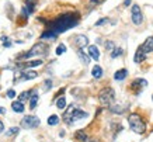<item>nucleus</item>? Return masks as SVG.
<instances>
[{
  "mask_svg": "<svg viewBox=\"0 0 153 142\" xmlns=\"http://www.w3.org/2000/svg\"><path fill=\"white\" fill-rule=\"evenodd\" d=\"M74 137H76V139H79L80 142H84V141H87V135L84 134V131H77V132H76V135H74Z\"/></svg>",
  "mask_w": 153,
  "mask_h": 142,
  "instance_id": "b1692460",
  "label": "nucleus"
},
{
  "mask_svg": "<svg viewBox=\"0 0 153 142\" xmlns=\"http://www.w3.org/2000/svg\"><path fill=\"white\" fill-rule=\"evenodd\" d=\"M6 111H4V108H3V107H0V114H4Z\"/></svg>",
  "mask_w": 153,
  "mask_h": 142,
  "instance_id": "72a5a7b5",
  "label": "nucleus"
},
{
  "mask_svg": "<svg viewBox=\"0 0 153 142\" xmlns=\"http://www.w3.org/2000/svg\"><path fill=\"white\" fill-rule=\"evenodd\" d=\"M131 13H132V16H131L132 23H134L135 25H140V24H142V21H143V16H142V13H140L139 6H138V4H134V6H132Z\"/></svg>",
  "mask_w": 153,
  "mask_h": 142,
  "instance_id": "0eeeda50",
  "label": "nucleus"
},
{
  "mask_svg": "<svg viewBox=\"0 0 153 142\" xmlns=\"http://www.w3.org/2000/svg\"><path fill=\"white\" fill-rule=\"evenodd\" d=\"M21 76H23L21 80H33V79H35L38 76V73L37 72H24Z\"/></svg>",
  "mask_w": 153,
  "mask_h": 142,
  "instance_id": "dca6fc26",
  "label": "nucleus"
},
{
  "mask_svg": "<svg viewBox=\"0 0 153 142\" xmlns=\"http://www.w3.org/2000/svg\"><path fill=\"white\" fill-rule=\"evenodd\" d=\"M88 56L94 61H98L100 59V51L96 45H90L88 46Z\"/></svg>",
  "mask_w": 153,
  "mask_h": 142,
  "instance_id": "9b49d317",
  "label": "nucleus"
},
{
  "mask_svg": "<svg viewBox=\"0 0 153 142\" xmlns=\"http://www.w3.org/2000/svg\"><path fill=\"white\" fill-rule=\"evenodd\" d=\"M114 48H115V45H114V42H112V41H107L105 42V49L112 51Z\"/></svg>",
  "mask_w": 153,
  "mask_h": 142,
  "instance_id": "cd10ccee",
  "label": "nucleus"
},
{
  "mask_svg": "<svg viewBox=\"0 0 153 142\" xmlns=\"http://www.w3.org/2000/svg\"><path fill=\"white\" fill-rule=\"evenodd\" d=\"M87 113L83 110H79L76 105H70L69 110L66 111L65 114H63V120H65L68 124H72V123H76V121H79V120L82 118H86L87 117Z\"/></svg>",
  "mask_w": 153,
  "mask_h": 142,
  "instance_id": "7ed1b4c3",
  "label": "nucleus"
},
{
  "mask_svg": "<svg viewBox=\"0 0 153 142\" xmlns=\"http://www.w3.org/2000/svg\"><path fill=\"white\" fill-rule=\"evenodd\" d=\"M37 103H38V94L34 92L33 94H31V97H30V108L34 110V108L37 107Z\"/></svg>",
  "mask_w": 153,
  "mask_h": 142,
  "instance_id": "a211bd4d",
  "label": "nucleus"
},
{
  "mask_svg": "<svg viewBox=\"0 0 153 142\" xmlns=\"http://www.w3.org/2000/svg\"><path fill=\"white\" fill-rule=\"evenodd\" d=\"M102 1H104V0H91L93 4H100V3H102Z\"/></svg>",
  "mask_w": 153,
  "mask_h": 142,
  "instance_id": "2f4dec72",
  "label": "nucleus"
},
{
  "mask_svg": "<svg viewBox=\"0 0 153 142\" xmlns=\"http://www.w3.org/2000/svg\"><path fill=\"white\" fill-rule=\"evenodd\" d=\"M98 100H100V103L102 105L110 107L114 103V100H115V92H114V89H111V87L102 89L101 92H100V94H98Z\"/></svg>",
  "mask_w": 153,
  "mask_h": 142,
  "instance_id": "39448f33",
  "label": "nucleus"
},
{
  "mask_svg": "<svg viewBox=\"0 0 153 142\" xmlns=\"http://www.w3.org/2000/svg\"><path fill=\"white\" fill-rule=\"evenodd\" d=\"M111 111L114 114H124V113H125V107H122V105H120V104L111 105Z\"/></svg>",
  "mask_w": 153,
  "mask_h": 142,
  "instance_id": "6ab92c4d",
  "label": "nucleus"
},
{
  "mask_svg": "<svg viewBox=\"0 0 153 142\" xmlns=\"http://www.w3.org/2000/svg\"><path fill=\"white\" fill-rule=\"evenodd\" d=\"M140 49L143 51L145 54H149V52H153V37L146 38V41L142 44Z\"/></svg>",
  "mask_w": 153,
  "mask_h": 142,
  "instance_id": "9d476101",
  "label": "nucleus"
},
{
  "mask_svg": "<svg viewBox=\"0 0 153 142\" xmlns=\"http://www.w3.org/2000/svg\"><path fill=\"white\" fill-rule=\"evenodd\" d=\"M77 55H79V58L82 59V62H83L84 65H87L88 62H90V56L86 55L83 51H82V48H79V52H77Z\"/></svg>",
  "mask_w": 153,
  "mask_h": 142,
  "instance_id": "aec40b11",
  "label": "nucleus"
},
{
  "mask_svg": "<svg viewBox=\"0 0 153 142\" xmlns=\"http://www.w3.org/2000/svg\"><path fill=\"white\" fill-rule=\"evenodd\" d=\"M65 52H66V46L63 45V44L58 45V48H56V55H62V54H65Z\"/></svg>",
  "mask_w": 153,
  "mask_h": 142,
  "instance_id": "bb28decb",
  "label": "nucleus"
},
{
  "mask_svg": "<svg viewBox=\"0 0 153 142\" xmlns=\"http://www.w3.org/2000/svg\"><path fill=\"white\" fill-rule=\"evenodd\" d=\"M48 124L52 125V127H53V125H58V124H59V117H58V115H51V117L48 118Z\"/></svg>",
  "mask_w": 153,
  "mask_h": 142,
  "instance_id": "393cba45",
  "label": "nucleus"
},
{
  "mask_svg": "<svg viewBox=\"0 0 153 142\" xmlns=\"http://www.w3.org/2000/svg\"><path fill=\"white\" fill-rule=\"evenodd\" d=\"M107 21H108V19H101L100 21H97V23H96V25H101V24L107 23Z\"/></svg>",
  "mask_w": 153,
  "mask_h": 142,
  "instance_id": "7c9ffc66",
  "label": "nucleus"
},
{
  "mask_svg": "<svg viewBox=\"0 0 153 142\" xmlns=\"http://www.w3.org/2000/svg\"><path fill=\"white\" fill-rule=\"evenodd\" d=\"M48 52V45L45 42H38L31 48V49L19 56V59H28V58H33V56H38V55H47Z\"/></svg>",
  "mask_w": 153,
  "mask_h": 142,
  "instance_id": "20e7f679",
  "label": "nucleus"
},
{
  "mask_svg": "<svg viewBox=\"0 0 153 142\" xmlns=\"http://www.w3.org/2000/svg\"><path fill=\"white\" fill-rule=\"evenodd\" d=\"M77 23H79V14L77 13L63 14V16L58 17L56 20H53L52 23H49V28L42 34L41 38L42 40H45V38L53 40V38H56L59 34L65 32L66 30H69V28L77 25Z\"/></svg>",
  "mask_w": 153,
  "mask_h": 142,
  "instance_id": "f257e3e1",
  "label": "nucleus"
},
{
  "mask_svg": "<svg viewBox=\"0 0 153 142\" xmlns=\"http://www.w3.org/2000/svg\"><path fill=\"white\" fill-rule=\"evenodd\" d=\"M39 125V118L35 115H25L21 120V127L25 129H31V128H37Z\"/></svg>",
  "mask_w": 153,
  "mask_h": 142,
  "instance_id": "423d86ee",
  "label": "nucleus"
},
{
  "mask_svg": "<svg viewBox=\"0 0 153 142\" xmlns=\"http://www.w3.org/2000/svg\"><path fill=\"white\" fill-rule=\"evenodd\" d=\"M19 131H20L19 127H11V128L7 129L6 135H7V137H14V135H17V134H19Z\"/></svg>",
  "mask_w": 153,
  "mask_h": 142,
  "instance_id": "5701e85b",
  "label": "nucleus"
},
{
  "mask_svg": "<svg viewBox=\"0 0 153 142\" xmlns=\"http://www.w3.org/2000/svg\"><path fill=\"white\" fill-rule=\"evenodd\" d=\"M51 86H52V82L51 80H47V82H45V90H49Z\"/></svg>",
  "mask_w": 153,
  "mask_h": 142,
  "instance_id": "c756f323",
  "label": "nucleus"
},
{
  "mask_svg": "<svg viewBox=\"0 0 153 142\" xmlns=\"http://www.w3.org/2000/svg\"><path fill=\"white\" fill-rule=\"evenodd\" d=\"M145 58H146V54H145L143 51L139 48V49L136 51V54H135L134 61L136 62V64H140V62H143V61H145Z\"/></svg>",
  "mask_w": 153,
  "mask_h": 142,
  "instance_id": "f8f14e48",
  "label": "nucleus"
},
{
  "mask_svg": "<svg viewBox=\"0 0 153 142\" xmlns=\"http://www.w3.org/2000/svg\"><path fill=\"white\" fill-rule=\"evenodd\" d=\"M128 123H129V128L132 129L135 134H139V135L145 134V131H146V125H145L143 120H142V117H140L139 114H136V113L129 114V117H128Z\"/></svg>",
  "mask_w": 153,
  "mask_h": 142,
  "instance_id": "f03ea898",
  "label": "nucleus"
},
{
  "mask_svg": "<svg viewBox=\"0 0 153 142\" xmlns=\"http://www.w3.org/2000/svg\"><path fill=\"white\" fill-rule=\"evenodd\" d=\"M3 129H4V125H3V123L0 121V134L3 132Z\"/></svg>",
  "mask_w": 153,
  "mask_h": 142,
  "instance_id": "473e14b6",
  "label": "nucleus"
},
{
  "mask_svg": "<svg viewBox=\"0 0 153 142\" xmlns=\"http://www.w3.org/2000/svg\"><path fill=\"white\" fill-rule=\"evenodd\" d=\"M122 48H114L112 49V54H111V58H117V56H121L122 55Z\"/></svg>",
  "mask_w": 153,
  "mask_h": 142,
  "instance_id": "a878e982",
  "label": "nucleus"
},
{
  "mask_svg": "<svg viewBox=\"0 0 153 142\" xmlns=\"http://www.w3.org/2000/svg\"><path fill=\"white\" fill-rule=\"evenodd\" d=\"M73 42L77 48H84V46L88 44V38L86 37V35H74Z\"/></svg>",
  "mask_w": 153,
  "mask_h": 142,
  "instance_id": "1a4fd4ad",
  "label": "nucleus"
},
{
  "mask_svg": "<svg viewBox=\"0 0 153 142\" xmlns=\"http://www.w3.org/2000/svg\"><path fill=\"white\" fill-rule=\"evenodd\" d=\"M129 3H131V0H125V3H124V4H125V6H129Z\"/></svg>",
  "mask_w": 153,
  "mask_h": 142,
  "instance_id": "f704fd0d",
  "label": "nucleus"
},
{
  "mask_svg": "<svg viewBox=\"0 0 153 142\" xmlns=\"http://www.w3.org/2000/svg\"><path fill=\"white\" fill-rule=\"evenodd\" d=\"M91 75H93L94 79H100L102 76V69L98 66V65H96L93 68V70H91Z\"/></svg>",
  "mask_w": 153,
  "mask_h": 142,
  "instance_id": "f3484780",
  "label": "nucleus"
},
{
  "mask_svg": "<svg viewBox=\"0 0 153 142\" xmlns=\"http://www.w3.org/2000/svg\"><path fill=\"white\" fill-rule=\"evenodd\" d=\"M34 92H31V90H28V92H23L19 96V101H21V103H24L25 100H28L30 97H31V94H33Z\"/></svg>",
  "mask_w": 153,
  "mask_h": 142,
  "instance_id": "412c9836",
  "label": "nucleus"
},
{
  "mask_svg": "<svg viewBox=\"0 0 153 142\" xmlns=\"http://www.w3.org/2000/svg\"><path fill=\"white\" fill-rule=\"evenodd\" d=\"M126 76H128V70H126V69H121V70H117L115 72L114 79H115V80H124Z\"/></svg>",
  "mask_w": 153,
  "mask_h": 142,
  "instance_id": "4468645a",
  "label": "nucleus"
},
{
  "mask_svg": "<svg viewBox=\"0 0 153 142\" xmlns=\"http://www.w3.org/2000/svg\"><path fill=\"white\" fill-rule=\"evenodd\" d=\"M56 107L59 108V110H63L66 107V99L65 97H59L58 100H56Z\"/></svg>",
  "mask_w": 153,
  "mask_h": 142,
  "instance_id": "4be33fe9",
  "label": "nucleus"
},
{
  "mask_svg": "<svg viewBox=\"0 0 153 142\" xmlns=\"http://www.w3.org/2000/svg\"><path fill=\"white\" fill-rule=\"evenodd\" d=\"M11 108H13L16 113H24V110H25V108H24V104L21 103V101H19V100L11 103Z\"/></svg>",
  "mask_w": 153,
  "mask_h": 142,
  "instance_id": "ddd939ff",
  "label": "nucleus"
},
{
  "mask_svg": "<svg viewBox=\"0 0 153 142\" xmlns=\"http://www.w3.org/2000/svg\"><path fill=\"white\" fill-rule=\"evenodd\" d=\"M41 65H42V61L37 59V61H31V62H27V64L20 65V66H21V68H37V66H41Z\"/></svg>",
  "mask_w": 153,
  "mask_h": 142,
  "instance_id": "2eb2a0df",
  "label": "nucleus"
},
{
  "mask_svg": "<svg viewBox=\"0 0 153 142\" xmlns=\"http://www.w3.org/2000/svg\"><path fill=\"white\" fill-rule=\"evenodd\" d=\"M146 86H148V82H146L145 79H135L134 82H132V84H131V87L135 90L136 94H139V93L142 92V89Z\"/></svg>",
  "mask_w": 153,
  "mask_h": 142,
  "instance_id": "6e6552de",
  "label": "nucleus"
},
{
  "mask_svg": "<svg viewBox=\"0 0 153 142\" xmlns=\"http://www.w3.org/2000/svg\"><path fill=\"white\" fill-rule=\"evenodd\" d=\"M7 97H9V99H14V97H16V92H14V90H9V92H7Z\"/></svg>",
  "mask_w": 153,
  "mask_h": 142,
  "instance_id": "c85d7f7f",
  "label": "nucleus"
}]
</instances>
